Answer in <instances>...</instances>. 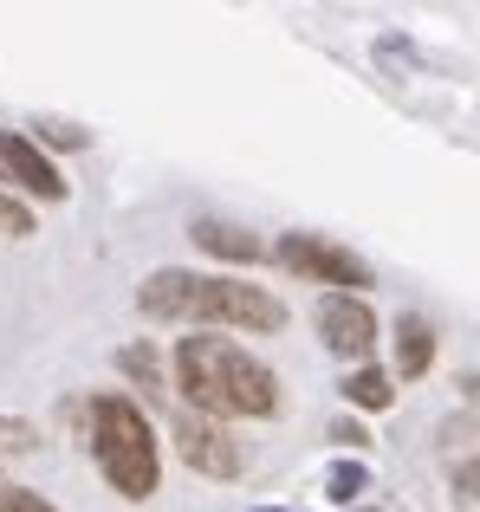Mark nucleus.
<instances>
[{
	"mask_svg": "<svg viewBox=\"0 0 480 512\" xmlns=\"http://www.w3.org/2000/svg\"><path fill=\"white\" fill-rule=\"evenodd\" d=\"M0 234H33V214H26L7 188H0Z\"/></svg>",
	"mask_w": 480,
	"mask_h": 512,
	"instance_id": "obj_13",
	"label": "nucleus"
},
{
	"mask_svg": "<svg viewBox=\"0 0 480 512\" xmlns=\"http://www.w3.org/2000/svg\"><path fill=\"white\" fill-rule=\"evenodd\" d=\"M0 512H52L39 493H26V487H0Z\"/></svg>",
	"mask_w": 480,
	"mask_h": 512,
	"instance_id": "obj_14",
	"label": "nucleus"
},
{
	"mask_svg": "<svg viewBox=\"0 0 480 512\" xmlns=\"http://www.w3.org/2000/svg\"><path fill=\"white\" fill-rule=\"evenodd\" d=\"M429 363H435V325L422 312H403L396 318V376L416 383V376H429Z\"/></svg>",
	"mask_w": 480,
	"mask_h": 512,
	"instance_id": "obj_8",
	"label": "nucleus"
},
{
	"mask_svg": "<svg viewBox=\"0 0 480 512\" xmlns=\"http://www.w3.org/2000/svg\"><path fill=\"white\" fill-rule=\"evenodd\" d=\"M176 454L195 467V474H208V480H234L240 474L234 435L221 422H208V415H176Z\"/></svg>",
	"mask_w": 480,
	"mask_h": 512,
	"instance_id": "obj_6",
	"label": "nucleus"
},
{
	"mask_svg": "<svg viewBox=\"0 0 480 512\" xmlns=\"http://www.w3.org/2000/svg\"><path fill=\"white\" fill-rule=\"evenodd\" d=\"M357 512H377V506H357Z\"/></svg>",
	"mask_w": 480,
	"mask_h": 512,
	"instance_id": "obj_15",
	"label": "nucleus"
},
{
	"mask_svg": "<svg viewBox=\"0 0 480 512\" xmlns=\"http://www.w3.org/2000/svg\"><path fill=\"white\" fill-rule=\"evenodd\" d=\"M189 234H195V247L215 253V260H260V253H266L260 240H253L247 227H234V221H195Z\"/></svg>",
	"mask_w": 480,
	"mask_h": 512,
	"instance_id": "obj_9",
	"label": "nucleus"
},
{
	"mask_svg": "<svg viewBox=\"0 0 480 512\" xmlns=\"http://www.w3.org/2000/svg\"><path fill=\"white\" fill-rule=\"evenodd\" d=\"M260 512H279V506H260Z\"/></svg>",
	"mask_w": 480,
	"mask_h": 512,
	"instance_id": "obj_16",
	"label": "nucleus"
},
{
	"mask_svg": "<svg viewBox=\"0 0 480 512\" xmlns=\"http://www.w3.org/2000/svg\"><path fill=\"white\" fill-rule=\"evenodd\" d=\"M176 389L195 402V415L228 422V415H273L279 409V376L260 357H247L234 338H182L176 344Z\"/></svg>",
	"mask_w": 480,
	"mask_h": 512,
	"instance_id": "obj_2",
	"label": "nucleus"
},
{
	"mask_svg": "<svg viewBox=\"0 0 480 512\" xmlns=\"http://www.w3.org/2000/svg\"><path fill=\"white\" fill-rule=\"evenodd\" d=\"M344 396H351L357 409H377V415H383V409L396 402V376L377 370V363H357V370L344 376Z\"/></svg>",
	"mask_w": 480,
	"mask_h": 512,
	"instance_id": "obj_10",
	"label": "nucleus"
},
{
	"mask_svg": "<svg viewBox=\"0 0 480 512\" xmlns=\"http://www.w3.org/2000/svg\"><path fill=\"white\" fill-rule=\"evenodd\" d=\"M312 325H318V338H325L331 357H344L351 370L377 357V312H370L364 299H351V292H325Z\"/></svg>",
	"mask_w": 480,
	"mask_h": 512,
	"instance_id": "obj_5",
	"label": "nucleus"
},
{
	"mask_svg": "<svg viewBox=\"0 0 480 512\" xmlns=\"http://www.w3.org/2000/svg\"><path fill=\"white\" fill-rule=\"evenodd\" d=\"M143 318H163V325H228V331H279L286 325V305L266 286H247V279H208V273H182V266H163V273L143 279L137 292Z\"/></svg>",
	"mask_w": 480,
	"mask_h": 512,
	"instance_id": "obj_1",
	"label": "nucleus"
},
{
	"mask_svg": "<svg viewBox=\"0 0 480 512\" xmlns=\"http://www.w3.org/2000/svg\"><path fill=\"white\" fill-rule=\"evenodd\" d=\"M0 182L20 188V195H33V201H65V175L46 163L39 143L13 137V130H0Z\"/></svg>",
	"mask_w": 480,
	"mask_h": 512,
	"instance_id": "obj_7",
	"label": "nucleus"
},
{
	"mask_svg": "<svg viewBox=\"0 0 480 512\" xmlns=\"http://www.w3.org/2000/svg\"><path fill=\"white\" fill-rule=\"evenodd\" d=\"M357 493H364V467H357V461L331 467V500H357Z\"/></svg>",
	"mask_w": 480,
	"mask_h": 512,
	"instance_id": "obj_12",
	"label": "nucleus"
},
{
	"mask_svg": "<svg viewBox=\"0 0 480 512\" xmlns=\"http://www.w3.org/2000/svg\"><path fill=\"white\" fill-rule=\"evenodd\" d=\"M85 422H91V454H98L104 480L124 500H150L156 480H163V454H156V435L143 422V409L130 396H98L85 409Z\"/></svg>",
	"mask_w": 480,
	"mask_h": 512,
	"instance_id": "obj_3",
	"label": "nucleus"
},
{
	"mask_svg": "<svg viewBox=\"0 0 480 512\" xmlns=\"http://www.w3.org/2000/svg\"><path fill=\"white\" fill-rule=\"evenodd\" d=\"M273 260L286 266V273H299V279H312V286H331V292H364L370 286V266L357 260L351 247H331L325 234H286L273 247Z\"/></svg>",
	"mask_w": 480,
	"mask_h": 512,
	"instance_id": "obj_4",
	"label": "nucleus"
},
{
	"mask_svg": "<svg viewBox=\"0 0 480 512\" xmlns=\"http://www.w3.org/2000/svg\"><path fill=\"white\" fill-rule=\"evenodd\" d=\"M117 370H130L143 389H150V396H169V389H163V376H156V357H150V344H130V350H117Z\"/></svg>",
	"mask_w": 480,
	"mask_h": 512,
	"instance_id": "obj_11",
	"label": "nucleus"
}]
</instances>
